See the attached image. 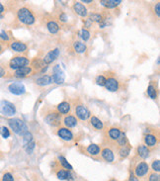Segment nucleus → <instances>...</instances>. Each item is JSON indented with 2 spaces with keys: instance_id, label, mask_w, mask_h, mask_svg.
Instances as JSON below:
<instances>
[{
  "instance_id": "c03bdc74",
  "label": "nucleus",
  "mask_w": 160,
  "mask_h": 181,
  "mask_svg": "<svg viewBox=\"0 0 160 181\" xmlns=\"http://www.w3.org/2000/svg\"><path fill=\"white\" fill-rule=\"evenodd\" d=\"M57 19L59 21H61V23H66L67 20H68V18H67V15L66 13L64 12H61L58 15H57Z\"/></svg>"
},
{
  "instance_id": "09e8293b",
  "label": "nucleus",
  "mask_w": 160,
  "mask_h": 181,
  "mask_svg": "<svg viewBox=\"0 0 160 181\" xmlns=\"http://www.w3.org/2000/svg\"><path fill=\"white\" fill-rule=\"evenodd\" d=\"M127 181H138V178L134 174L133 172H131L130 174V177H129V179H127Z\"/></svg>"
},
{
  "instance_id": "aec40b11",
  "label": "nucleus",
  "mask_w": 160,
  "mask_h": 181,
  "mask_svg": "<svg viewBox=\"0 0 160 181\" xmlns=\"http://www.w3.org/2000/svg\"><path fill=\"white\" fill-rule=\"evenodd\" d=\"M62 123L64 125L65 128L71 129V128L76 127L78 124V120L74 115H70V114H68V115L64 116V118H63V120H62Z\"/></svg>"
},
{
  "instance_id": "a211bd4d",
  "label": "nucleus",
  "mask_w": 160,
  "mask_h": 181,
  "mask_svg": "<svg viewBox=\"0 0 160 181\" xmlns=\"http://www.w3.org/2000/svg\"><path fill=\"white\" fill-rule=\"evenodd\" d=\"M34 72L33 68H31V66H24V68H18L13 71V76L14 77H17V78H25L28 77L29 75H31L32 73Z\"/></svg>"
},
{
  "instance_id": "0eeeda50",
  "label": "nucleus",
  "mask_w": 160,
  "mask_h": 181,
  "mask_svg": "<svg viewBox=\"0 0 160 181\" xmlns=\"http://www.w3.org/2000/svg\"><path fill=\"white\" fill-rule=\"evenodd\" d=\"M51 80L55 84H62L65 80V74L61 69V65L57 64L53 68V75H51Z\"/></svg>"
},
{
  "instance_id": "39448f33",
  "label": "nucleus",
  "mask_w": 160,
  "mask_h": 181,
  "mask_svg": "<svg viewBox=\"0 0 160 181\" xmlns=\"http://www.w3.org/2000/svg\"><path fill=\"white\" fill-rule=\"evenodd\" d=\"M17 110H16L15 105L10 101L2 100L0 101V114L6 117H12L14 116Z\"/></svg>"
},
{
  "instance_id": "f03ea898",
  "label": "nucleus",
  "mask_w": 160,
  "mask_h": 181,
  "mask_svg": "<svg viewBox=\"0 0 160 181\" xmlns=\"http://www.w3.org/2000/svg\"><path fill=\"white\" fill-rule=\"evenodd\" d=\"M7 122H8L9 128L13 131V133L16 134V135L22 137L23 135H25L27 132H29L27 124L22 119H19V118H11V119H8Z\"/></svg>"
},
{
  "instance_id": "6e6552de",
  "label": "nucleus",
  "mask_w": 160,
  "mask_h": 181,
  "mask_svg": "<svg viewBox=\"0 0 160 181\" xmlns=\"http://www.w3.org/2000/svg\"><path fill=\"white\" fill-rule=\"evenodd\" d=\"M9 48L12 52L18 53V54H23L26 53L28 50V46L26 43H24L20 40H12L9 43Z\"/></svg>"
},
{
  "instance_id": "473e14b6",
  "label": "nucleus",
  "mask_w": 160,
  "mask_h": 181,
  "mask_svg": "<svg viewBox=\"0 0 160 181\" xmlns=\"http://www.w3.org/2000/svg\"><path fill=\"white\" fill-rule=\"evenodd\" d=\"M58 162H59V164L61 165V166L65 169V170H68V171H72V169H73V167L71 166V164L67 161V159L65 158L64 156H62V155H61V156H58Z\"/></svg>"
},
{
  "instance_id": "ddd939ff",
  "label": "nucleus",
  "mask_w": 160,
  "mask_h": 181,
  "mask_svg": "<svg viewBox=\"0 0 160 181\" xmlns=\"http://www.w3.org/2000/svg\"><path fill=\"white\" fill-rule=\"evenodd\" d=\"M59 54H61V50H59V49H57V48L50 50V52L47 53L43 58V64H45L46 65H50V64H53L54 61H55L57 60Z\"/></svg>"
},
{
  "instance_id": "ea45409f",
  "label": "nucleus",
  "mask_w": 160,
  "mask_h": 181,
  "mask_svg": "<svg viewBox=\"0 0 160 181\" xmlns=\"http://www.w3.org/2000/svg\"><path fill=\"white\" fill-rule=\"evenodd\" d=\"M106 80H107V77L100 74V75H98L97 77H96L95 82H96V84L99 85V86H105Z\"/></svg>"
},
{
  "instance_id": "49530a36",
  "label": "nucleus",
  "mask_w": 160,
  "mask_h": 181,
  "mask_svg": "<svg viewBox=\"0 0 160 181\" xmlns=\"http://www.w3.org/2000/svg\"><path fill=\"white\" fill-rule=\"evenodd\" d=\"M93 26V22H92L89 18H86L85 20H84V29H89L91 27Z\"/></svg>"
},
{
  "instance_id": "a19ab883",
  "label": "nucleus",
  "mask_w": 160,
  "mask_h": 181,
  "mask_svg": "<svg viewBox=\"0 0 160 181\" xmlns=\"http://www.w3.org/2000/svg\"><path fill=\"white\" fill-rule=\"evenodd\" d=\"M151 168H152L153 172L158 173L160 171V161H159V159L152 161V163H151Z\"/></svg>"
},
{
  "instance_id": "9d476101",
  "label": "nucleus",
  "mask_w": 160,
  "mask_h": 181,
  "mask_svg": "<svg viewBox=\"0 0 160 181\" xmlns=\"http://www.w3.org/2000/svg\"><path fill=\"white\" fill-rule=\"evenodd\" d=\"M57 135L58 136V137H61L64 141H71L74 140V135L72 131L65 127H58L57 131Z\"/></svg>"
},
{
  "instance_id": "4468645a",
  "label": "nucleus",
  "mask_w": 160,
  "mask_h": 181,
  "mask_svg": "<svg viewBox=\"0 0 160 181\" xmlns=\"http://www.w3.org/2000/svg\"><path fill=\"white\" fill-rule=\"evenodd\" d=\"M8 90L9 92L14 94V95H23L26 93V88L21 82H13L8 85Z\"/></svg>"
},
{
  "instance_id": "a18cd8bd",
  "label": "nucleus",
  "mask_w": 160,
  "mask_h": 181,
  "mask_svg": "<svg viewBox=\"0 0 160 181\" xmlns=\"http://www.w3.org/2000/svg\"><path fill=\"white\" fill-rule=\"evenodd\" d=\"M153 11H154V14L156 15V17L159 18V16H160V2H156V4L153 6Z\"/></svg>"
},
{
  "instance_id": "58836bf2",
  "label": "nucleus",
  "mask_w": 160,
  "mask_h": 181,
  "mask_svg": "<svg viewBox=\"0 0 160 181\" xmlns=\"http://www.w3.org/2000/svg\"><path fill=\"white\" fill-rule=\"evenodd\" d=\"M34 139H33V135L30 133V132H27L25 135L22 136V141H23V144H26L28 143H30Z\"/></svg>"
},
{
  "instance_id": "9b49d317",
  "label": "nucleus",
  "mask_w": 160,
  "mask_h": 181,
  "mask_svg": "<svg viewBox=\"0 0 160 181\" xmlns=\"http://www.w3.org/2000/svg\"><path fill=\"white\" fill-rule=\"evenodd\" d=\"M122 130L119 127H111L106 132V139L111 143H116L122 134Z\"/></svg>"
},
{
  "instance_id": "603ef678",
  "label": "nucleus",
  "mask_w": 160,
  "mask_h": 181,
  "mask_svg": "<svg viewBox=\"0 0 160 181\" xmlns=\"http://www.w3.org/2000/svg\"><path fill=\"white\" fill-rule=\"evenodd\" d=\"M110 181H117V180H115V179H112V180H110Z\"/></svg>"
},
{
  "instance_id": "f3484780",
  "label": "nucleus",
  "mask_w": 160,
  "mask_h": 181,
  "mask_svg": "<svg viewBox=\"0 0 160 181\" xmlns=\"http://www.w3.org/2000/svg\"><path fill=\"white\" fill-rule=\"evenodd\" d=\"M72 9L75 13H76L78 16L82 17V18H86L88 16V9L86 8V6L82 4L80 1H75L73 2L72 5Z\"/></svg>"
},
{
  "instance_id": "72a5a7b5",
  "label": "nucleus",
  "mask_w": 160,
  "mask_h": 181,
  "mask_svg": "<svg viewBox=\"0 0 160 181\" xmlns=\"http://www.w3.org/2000/svg\"><path fill=\"white\" fill-rule=\"evenodd\" d=\"M118 144V147L119 148H121V147H123V145H127V144H130L129 143V140H127V137L126 136V134L125 133H122L121 134V136H120V137L118 139V141H116Z\"/></svg>"
},
{
  "instance_id": "2eb2a0df",
  "label": "nucleus",
  "mask_w": 160,
  "mask_h": 181,
  "mask_svg": "<svg viewBox=\"0 0 160 181\" xmlns=\"http://www.w3.org/2000/svg\"><path fill=\"white\" fill-rule=\"evenodd\" d=\"M104 87L110 92H116L118 91L120 88V81L115 76H109L107 78Z\"/></svg>"
},
{
  "instance_id": "f257e3e1",
  "label": "nucleus",
  "mask_w": 160,
  "mask_h": 181,
  "mask_svg": "<svg viewBox=\"0 0 160 181\" xmlns=\"http://www.w3.org/2000/svg\"><path fill=\"white\" fill-rule=\"evenodd\" d=\"M16 19H17V21L20 24L25 25V26H32L34 25L36 22V16L34 12L27 6L20 7L17 10Z\"/></svg>"
},
{
  "instance_id": "5701e85b",
  "label": "nucleus",
  "mask_w": 160,
  "mask_h": 181,
  "mask_svg": "<svg viewBox=\"0 0 160 181\" xmlns=\"http://www.w3.org/2000/svg\"><path fill=\"white\" fill-rule=\"evenodd\" d=\"M146 93L147 95H148L149 98L151 99L155 100L157 98V95H158V87H157V84L155 81H151L148 87H147V90H146Z\"/></svg>"
},
{
  "instance_id": "c85d7f7f",
  "label": "nucleus",
  "mask_w": 160,
  "mask_h": 181,
  "mask_svg": "<svg viewBox=\"0 0 160 181\" xmlns=\"http://www.w3.org/2000/svg\"><path fill=\"white\" fill-rule=\"evenodd\" d=\"M47 30H49V32L50 34H57L58 33V31L59 29H61V27H59L58 25V23L57 21H54V20H49L47 22Z\"/></svg>"
},
{
  "instance_id": "20e7f679",
  "label": "nucleus",
  "mask_w": 160,
  "mask_h": 181,
  "mask_svg": "<svg viewBox=\"0 0 160 181\" xmlns=\"http://www.w3.org/2000/svg\"><path fill=\"white\" fill-rule=\"evenodd\" d=\"M45 122L50 127H59L62 123V117L57 111H50L43 117Z\"/></svg>"
},
{
  "instance_id": "79ce46f5",
  "label": "nucleus",
  "mask_w": 160,
  "mask_h": 181,
  "mask_svg": "<svg viewBox=\"0 0 160 181\" xmlns=\"http://www.w3.org/2000/svg\"><path fill=\"white\" fill-rule=\"evenodd\" d=\"M2 181H14V176L10 172H5L2 175Z\"/></svg>"
},
{
  "instance_id": "412c9836",
  "label": "nucleus",
  "mask_w": 160,
  "mask_h": 181,
  "mask_svg": "<svg viewBox=\"0 0 160 181\" xmlns=\"http://www.w3.org/2000/svg\"><path fill=\"white\" fill-rule=\"evenodd\" d=\"M30 64H31V68H33V70H38V71H42V72H43L47 68V65H46L45 64H43V58L36 57L35 60H33L31 61Z\"/></svg>"
},
{
  "instance_id": "b1692460",
  "label": "nucleus",
  "mask_w": 160,
  "mask_h": 181,
  "mask_svg": "<svg viewBox=\"0 0 160 181\" xmlns=\"http://www.w3.org/2000/svg\"><path fill=\"white\" fill-rule=\"evenodd\" d=\"M85 151L88 155H91L92 157H96L100 155V152H101V147L97 144H91L85 148Z\"/></svg>"
},
{
  "instance_id": "e433bc0d",
  "label": "nucleus",
  "mask_w": 160,
  "mask_h": 181,
  "mask_svg": "<svg viewBox=\"0 0 160 181\" xmlns=\"http://www.w3.org/2000/svg\"><path fill=\"white\" fill-rule=\"evenodd\" d=\"M10 41L11 40H10L9 33L2 30L1 32H0V42L1 43H10Z\"/></svg>"
},
{
  "instance_id": "423d86ee",
  "label": "nucleus",
  "mask_w": 160,
  "mask_h": 181,
  "mask_svg": "<svg viewBox=\"0 0 160 181\" xmlns=\"http://www.w3.org/2000/svg\"><path fill=\"white\" fill-rule=\"evenodd\" d=\"M75 117L81 121H87L91 117V113L89 109L82 103H77L74 107Z\"/></svg>"
},
{
  "instance_id": "6ab92c4d",
  "label": "nucleus",
  "mask_w": 160,
  "mask_h": 181,
  "mask_svg": "<svg viewBox=\"0 0 160 181\" xmlns=\"http://www.w3.org/2000/svg\"><path fill=\"white\" fill-rule=\"evenodd\" d=\"M100 155H101V157L106 161V162H113L115 160V153L113 151V149L110 148H101V152H100Z\"/></svg>"
},
{
  "instance_id": "a878e982",
  "label": "nucleus",
  "mask_w": 160,
  "mask_h": 181,
  "mask_svg": "<svg viewBox=\"0 0 160 181\" xmlns=\"http://www.w3.org/2000/svg\"><path fill=\"white\" fill-rule=\"evenodd\" d=\"M57 177L59 180H67V181L74 180L73 174L71 173V171L63 170V169H59V170L57 171Z\"/></svg>"
},
{
  "instance_id": "2f4dec72",
  "label": "nucleus",
  "mask_w": 160,
  "mask_h": 181,
  "mask_svg": "<svg viewBox=\"0 0 160 181\" xmlns=\"http://www.w3.org/2000/svg\"><path fill=\"white\" fill-rule=\"evenodd\" d=\"M77 34H78V37L81 39L82 41H84V42H87L90 39V37H91L90 31L87 30V29H84V28L80 29L78 32H77Z\"/></svg>"
},
{
  "instance_id": "f8f14e48",
  "label": "nucleus",
  "mask_w": 160,
  "mask_h": 181,
  "mask_svg": "<svg viewBox=\"0 0 160 181\" xmlns=\"http://www.w3.org/2000/svg\"><path fill=\"white\" fill-rule=\"evenodd\" d=\"M149 171V165L147 164L145 161H141L137 164V166L134 168V175L139 178H142L144 177Z\"/></svg>"
},
{
  "instance_id": "4be33fe9",
  "label": "nucleus",
  "mask_w": 160,
  "mask_h": 181,
  "mask_svg": "<svg viewBox=\"0 0 160 181\" xmlns=\"http://www.w3.org/2000/svg\"><path fill=\"white\" fill-rule=\"evenodd\" d=\"M150 155V149L145 147L143 144H141L137 148V155L141 159H146Z\"/></svg>"
},
{
  "instance_id": "393cba45",
  "label": "nucleus",
  "mask_w": 160,
  "mask_h": 181,
  "mask_svg": "<svg viewBox=\"0 0 160 181\" xmlns=\"http://www.w3.org/2000/svg\"><path fill=\"white\" fill-rule=\"evenodd\" d=\"M122 0H101L100 5L105 7L107 9H114L121 5Z\"/></svg>"
},
{
  "instance_id": "1a4fd4ad",
  "label": "nucleus",
  "mask_w": 160,
  "mask_h": 181,
  "mask_svg": "<svg viewBox=\"0 0 160 181\" xmlns=\"http://www.w3.org/2000/svg\"><path fill=\"white\" fill-rule=\"evenodd\" d=\"M158 144V136L154 133H145L143 136V144L148 148H155Z\"/></svg>"
},
{
  "instance_id": "7ed1b4c3",
  "label": "nucleus",
  "mask_w": 160,
  "mask_h": 181,
  "mask_svg": "<svg viewBox=\"0 0 160 181\" xmlns=\"http://www.w3.org/2000/svg\"><path fill=\"white\" fill-rule=\"evenodd\" d=\"M31 61L25 56H15L11 58L8 62V68L11 70H16L18 68H24V66H29Z\"/></svg>"
},
{
  "instance_id": "8fccbe9b",
  "label": "nucleus",
  "mask_w": 160,
  "mask_h": 181,
  "mask_svg": "<svg viewBox=\"0 0 160 181\" xmlns=\"http://www.w3.org/2000/svg\"><path fill=\"white\" fill-rule=\"evenodd\" d=\"M5 43H1L0 42V54H1L3 52H4V50H5Z\"/></svg>"
},
{
  "instance_id": "de8ad7c7",
  "label": "nucleus",
  "mask_w": 160,
  "mask_h": 181,
  "mask_svg": "<svg viewBox=\"0 0 160 181\" xmlns=\"http://www.w3.org/2000/svg\"><path fill=\"white\" fill-rule=\"evenodd\" d=\"M7 74V71H6V68H4L3 65H0V78L4 77Z\"/></svg>"
},
{
  "instance_id": "dca6fc26",
  "label": "nucleus",
  "mask_w": 160,
  "mask_h": 181,
  "mask_svg": "<svg viewBox=\"0 0 160 181\" xmlns=\"http://www.w3.org/2000/svg\"><path fill=\"white\" fill-rule=\"evenodd\" d=\"M55 111H57L58 114H61V115H68L71 111V103L68 101H62L61 103H58L57 106H55Z\"/></svg>"
},
{
  "instance_id": "c756f323",
  "label": "nucleus",
  "mask_w": 160,
  "mask_h": 181,
  "mask_svg": "<svg viewBox=\"0 0 160 181\" xmlns=\"http://www.w3.org/2000/svg\"><path fill=\"white\" fill-rule=\"evenodd\" d=\"M89 121H90V125L93 127L95 130H103L104 129V123L99 119L98 117L96 116H91L89 118Z\"/></svg>"
},
{
  "instance_id": "7c9ffc66",
  "label": "nucleus",
  "mask_w": 160,
  "mask_h": 181,
  "mask_svg": "<svg viewBox=\"0 0 160 181\" xmlns=\"http://www.w3.org/2000/svg\"><path fill=\"white\" fill-rule=\"evenodd\" d=\"M50 83H53V80H51V76L50 75H42L39 78L36 79V84L39 86H47Z\"/></svg>"
},
{
  "instance_id": "bb28decb",
  "label": "nucleus",
  "mask_w": 160,
  "mask_h": 181,
  "mask_svg": "<svg viewBox=\"0 0 160 181\" xmlns=\"http://www.w3.org/2000/svg\"><path fill=\"white\" fill-rule=\"evenodd\" d=\"M72 49L77 54H84L87 52V46L81 41H74L72 43Z\"/></svg>"
},
{
  "instance_id": "cd10ccee",
  "label": "nucleus",
  "mask_w": 160,
  "mask_h": 181,
  "mask_svg": "<svg viewBox=\"0 0 160 181\" xmlns=\"http://www.w3.org/2000/svg\"><path fill=\"white\" fill-rule=\"evenodd\" d=\"M130 149H131V145L130 144H127V145H123V147L119 148L118 149V155L120 159H125L127 156L130 155Z\"/></svg>"
},
{
  "instance_id": "c9c22d12",
  "label": "nucleus",
  "mask_w": 160,
  "mask_h": 181,
  "mask_svg": "<svg viewBox=\"0 0 160 181\" xmlns=\"http://www.w3.org/2000/svg\"><path fill=\"white\" fill-rule=\"evenodd\" d=\"M36 148V143H35V141L33 140L32 141H30V143H28L26 144H24V148H25V151L27 153H32L34 151V149Z\"/></svg>"
},
{
  "instance_id": "3c124183",
  "label": "nucleus",
  "mask_w": 160,
  "mask_h": 181,
  "mask_svg": "<svg viewBox=\"0 0 160 181\" xmlns=\"http://www.w3.org/2000/svg\"><path fill=\"white\" fill-rule=\"evenodd\" d=\"M4 11H5V7H4V5L0 2V15H2V13L4 12Z\"/></svg>"
},
{
  "instance_id": "864d4df0",
  "label": "nucleus",
  "mask_w": 160,
  "mask_h": 181,
  "mask_svg": "<svg viewBox=\"0 0 160 181\" xmlns=\"http://www.w3.org/2000/svg\"><path fill=\"white\" fill-rule=\"evenodd\" d=\"M0 129H1V127H0ZM0 133H1V131H0Z\"/></svg>"
},
{
  "instance_id": "f704fd0d",
  "label": "nucleus",
  "mask_w": 160,
  "mask_h": 181,
  "mask_svg": "<svg viewBox=\"0 0 160 181\" xmlns=\"http://www.w3.org/2000/svg\"><path fill=\"white\" fill-rule=\"evenodd\" d=\"M88 18H89L92 22L100 23L104 19V16H103V14H101V13H96L95 12V13H91Z\"/></svg>"
},
{
  "instance_id": "4c0bfd02",
  "label": "nucleus",
  "mask_w": 160,
  "mask_h": 181,
  "mask_svg": "<svg viewBox=\"0 0 160 181\" xmlns=\"http://www.w3.org/2000/svg\"><path fill=\"white\" fill-rule=\"evenodd\" d=\"M0 131H1V133H0V135L2 136L3 139H8V137H9L10 135H11L10 130L8 129L7 127H5V126H2L1 129H0Z\"/></svg>"
},
{
  "instance_id": "37998d69",
  "label": "nucleus",
  "mask_w": 160,
  "mask_h": 181,
  "mask_svg": "<svg viewBox=\"0 0 160 181\" xmlns=\"http://www.w3.org/2000/svg\"><path fill=\"white\" fill-rule=\"evenodd\" d=\"M148 181H160V176L158 173L156 172H152L150 173L148 176Z\"/></svg>"
}]
</instances>
